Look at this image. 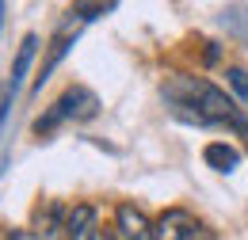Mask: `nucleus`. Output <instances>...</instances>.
I'll list each match as a JSON object with an SVG mask.
<instances>
[{"label":"nucleus","mask_w":248,"mask_h":240,"mask_svg":"<svg viewBox=\"0 0 248 240\" xmlns=\"http://www.w3.org/2000/svg\"><path fill=\"white\" fill-rule=\"evenodd\" d=\"M164 99L172 103V111L184 122H195V126H225V130H237L241 137H248V119L241 115V107L221 88H214L210 80L172 76L164 84Z\"/></svg>","instance_id":"f257e3e1"},{"label":"nucleus","mask_w":248,"mask_h":240,"mask_svg":"<svg viewBox=\"0 0 248 240\" xmlns=\"http://www.w3.org/2000/svg\"><path fill=\"white\" fill-rule=\"evenodd\" d=\"M95 107H99V99H95L88 88H80V84H77V88H69L62 99L50 107V115H46V119L34 122V130H38V134H50V130H54V126H62L65 119H92Z\"/></svg>","instance_id":"f03ea898"},{"label":"nucleus","mask_w":248,"mask_h":240,"mask_svg":"<svg viewBox=\"0 0 248 240\" xmlns=\"http://www.w3.org/2000/svg\"><path fill=\"white\" fill-rule=\"evenodd\" d=\"M153 237L156 240H199V221L187 210L172 206L153 221Z\"/></svg>","instance_id":"7ed1b4c3"},{"label":"nucleus","mask_w":248,"mask_h":240,"mask_svg":"<svg viewBox=\"0 0 248 240\" xmlns=\"http://www.w3.org/2000/svg\"><path fill=\"white\" fill-rule=\"evenodd\" d=\"M115 237L119 240H156L153 225L145 221V213L138 210V206H130V202H123L115 210Z\"/></svg>","instance_id":"20e7f679"},{"label":"nucleus","mask_w":248,"mask_h":240,"mask_svg":"<svg viewBox=\"0 0 248 240\" xmlns=\"http://www.w3.org/2000/svg\"><path fill=\"white\" fill-rule=\"evenodd\" d=\"M34 50H38V38L27 34V38L19 42V54L12 61V76H8V88H4V99H8V103L16 99V91L23 88V76H27V69H31V61H34Z\"/></svg>","instance_id":"39448f33"},{"label":"nucleus","mask_w":248,"mask_h":240,"mask_svg":"<svg viewBox=\"0 0 248 240\" xmlns=\"http://www.w3.org/2000/svg\"><path fill=\"white\" fill-rule=\"evenodd\" d=\"M65 237H69V240H99L95 210H92V206H73L69 221H65Z\"/></svg>","instance_id":"423d86ee"},{"label":"nucleus","mask_w":248,"mask_h":240,"mask_svg":"<svg viewBox=\"0 0 248 240\" xmlns=\"http://www.w3.org/2000/svg\"><path fill=\"white\" fill-rule=\"evenodd\" d=\"M202 156H206V164H210L214 172H233V168L241 164V152L233 149V145H225V141H210Z\"/></svg>","instance_id":"0eeeda50"},{"label":"nucleus","mask_w":248,"mask_h":240,"mask_svg":"<svg viewBox=\"0 0 248 240\" xmlns=\"http://www.w3.org/2000/svg\"><path fill=\"white\" fill-rule=\"evenodd\" d=\"M225 80H229V88H233V91H237V95L248 103V69H241V65L225 69Z\"/></svg>","instance_id":"6e6552de"},{"label":"nucleus","mask_w":248,"mask_h":240,"mask_svg":"<svg viewBox=\"0 0 248 240\" xmlns=\"http://www.w3.org/2000/svg\"><path fill=\"white\" fill-rule=\"evenodd\" d=\"M107 12H115V4H73V12H69V15H80V19H99V15H107Z\"/></svg>","instance_id":"1a4fd4ad"},{"label":"nucleus","mask_w":248,"mask_h":240,"mask_svg":"<svg viewBox=\"0 0 248 240\" xmlns=\"http://www.w3.org/2000/svg\"><path fill=\"white\" fill-rule=\"evenodd\" d=\"M103 240H119V237H103Z\"/></svg>","instance_id":"9d476101"},{"label":"nucleus","mask_w":248,"mask_h":240,"mask_svg":"<svg viewBox=\"0 0 248 240\" xmlns=\"http://www.w3.org/2000/svg\"><path fill=\"white\" fill-rule=\"evenodd\" d=\"M0 15H4V4H0Z\"/></svg>","instance_id":"9b49d317"},{"label":"nucleus","mask_w":248,"mask_h":240,"mask_svg":"<svg viewBox=\"0 0 248 240\" xmlns=\"http://www.w3.org/2000/svg\"><path fill=\"white\" fill-rule=\"evenodd\" d=\"M0 240H12V237H0Z\"/></svg>","instance_id":"f8f14e48"}]
</instances>
